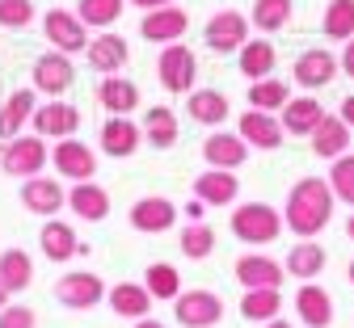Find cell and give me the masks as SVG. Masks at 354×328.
<instances>
[{
	"mask_svg": "<svg viewBox=\"0 0 354 328\" xmlns=\"http://www.w3.org/2000/svg\"><path fill=\"white\" fill-rule=\"evenodd\" d=\"M127 5H136V9L152 13V9H165V5H173V0H127Z\"/></svg>",
	"mask_w": 354,
	"mask_h": 328,
	"instance_id": "obj_47",
	"label": "cell"
},
{
	"mask_svg": "<svg viewBox=\"0 0 354 328\" xmlns=\"http://www.w3.org/2000/svg\"><path fill=\"white\" fill-rule=\"evenodd\" d=\"M321 30L333 42H350L354 38V0H329L325 17H321Z\"/></svg>",
	"mask_w": 354,
	"mask_h": 328,
	"instance_id": "obj_39",
	"label": "cell"
},
{
	"mask_svg": "<svg viewBox=\"0 0 354 328\" xmlns=\"http://www.w3.org/2000/svg\"><path fill=\"white\" fill-rule=\"evenodd\" d=\"M30 122H34V135H42V139H72L80 131V110L68 106L64 97H51L47 106L34 110Z\"/></svg>",
	"mask_w": 354,
	"mask_h": 328,
	"instance_id": "obj_13",
	"label": "cell"
},
{
	"mask_svg": "<svg viewBox=\"0 0 354 328\" xmlns=\"http://www.w3.org/2000/svg\"><path fill=\"white\" fill-rule=\"evenodd\" d=\"M283 311V291L274 287H266V291H245L241 295V316L249 324H266V320H274Z\"/></svg>",
	"mask_w": 354,
	"mask_h": 328,
	"instance_id": "obj_37",
	"label": "cell"
},
{
	"mask_svg": "<svg viewBox=\"0 0 354 328\" xmlns=\"http://www.w3.org/2000/svg\"><path fill=\"white\" fill-rule=\"evenodd\" d=\"M30 88L42 93V97H64V93L76 84V68H72V55L64 51H47L34 59V72H30Z\"/></svg>",
	"mask_w": 354,
	"mask_h": 328,
	"instance_id": "obj_6",
	"label": "cell"
},
{
	"mask_svg": "<svg viewBox=\"0 0 354 328\" xmlns=\"http://www.w3.org/2000/svg\"><path fill=\"white\" fill-rule=\"evenodd\" d=\"M144 287H148V295H152V299L173 303L177 295H182V273H177L169 261H152V265L144 269Z\"/></svg>",
	"mask_w": 354,
	"mask_h": 328,
	"instance_id": "obj_36",
	"label": "cell"
},
{
	"mask_svg": "<svg viewBox=\"0 0 354 328\" xmlns=\"http://www.w3.org/2000/svg\"><path fill=\"white\" fill-rule=\"evenodd\" d=\"M38 249H42V257L55 261V265H64V261L88 253V249L76 240V227L64 223V219H47V223H42V231H38Z\"/></svg>",
	"mask_w": 354,
	"mask_h": 328,
	"instance_id": "obj_18",
	"label": "cell"
},
{
	"mask_svg": "<svg viewBox=\"0 0 354 328\" xmlns=\"http://www.w3.org/2000/svg\"><path fill=\"white\" fill-rule=\"evenodd\" d=\"M241 194V177L232 168H207L194 177V198L203 206H232Z\"/></svg>",
	"mask_w": 354,
	"mask_h": 328,
	"instance_id": "obj_19",
	"label": "cell"
},
{
	"mask_svg": "<svg viewBox=\"0 0 354 328\" xmlns=\"http://www.w3.org/2000/svg\"><path fill=\"white\" fill-rule=\"evenodd\" d=\"M291 9H295L291 0H253L249 26H253V30H261V34H279V30H287Z\"/></svg>",
	"mask_w": 354,
	"mask_h": 328,
	"instance_id": "obj_38",
	"label": "cell"
},
{
	"mask_svg": "<svg viewBox=\"0 0 354 328\" xmlns=\"http://www.w3.org/2000/svg\"><path fill=\"white\" fill-rule=\"evenodd\" d=\"M337 68H342V76H350V80H354V38L346 42V51H342V59H337Z\"/></svg>",
	"mask_w": 354,
	"mask_h": 328,
	"instance_id": "obj_45",
	"label": "cell"
},
{
	"mask_svg": "<svg viewBox=\"0 0 354 328\" xmlns=\"http://www.w3.org/2000/svg\"><path fill=\"white\" fill-rule=\"evenodd\" d=\"M291 102V84L279 76H266V80H249V110H266V114H279Z\"/></svg>",
	"mask_w": 354,
	"mask_h": 328,
	"instance_id": "obj_35",
	"label": "cell"
},
{
	"mask_svg": "<svg viewBox=\"0 0 354 328\" xmlns=\"http://www.w3.org/2000/svg\"><path fill=\"white\" fill-rule=\"evenodd\" d=\"M232 236L249 249H266L283 236V215L266 202H245L232 211Z\"/></svg>",
	"mask_w": 354,
	"mask_h": 328,
	"instance_id": "obj_2",
	"label": "cell"
},
{
	"mask_svg": "<svg viewBox=\"0 0 354 328\" xmlns=\"http://www.w3.org/2000/svg\"><path fill=\"white\" fill-rule=\"evenodd\" d=\"M34 21V0H0V26L5 30H26Z\"/></svg>",
	"mask_w": 354,
	"mask_h": 328,
	"instance_id": "obj_43",
	"label": "cell"
},
{
	"mask_svg": "<svg viewBox=\"0 0 354 328\" xmlns=\"http://www.w3.org/2000/svg\"><path fill=\"white\" fill-rule=\"evenodd\" d=\"M337 72H342V68H337L333 51H325V46H313V51L295 55V68H291L295 84H299V88H308V93H317V88L333 84V76H337Z\"/></svg>",
	"mask_w": 354,
	"mask_h": 328,
	"instance_id": "obj_16",
	"label": "cell"
},
{
	"mask_svg": "<svg viewBox=\"0 0 354 328\" xmlns=\"http://www.w3.org/2000/svg\"><path fill=\"white\" fill-rule=\"evenodd\" d=\"M106 303H110V311L114 316H122V320H144L148 311H152V295H148V287L144 282H118V287H110L106 291Z\"/></svg>",
	"mask_w": 354,
	"mask_h": 328,
	"instance_id": "obj_29",
	"label": "cell"
},
{
	"mask_svg": "<svg viewBox=\"0 0 354 328\" xmlns=\"http://www.w3.org/2000/svg\"><path fill=\"white\" fill-rule=\"evenodd\" d=\"M51 164H55V173L68 177V181H93V173H97L93 148L80 144V139H59V144L51 148Z\"/></svg>",
	"mask_w": 354,
	"mask_h": 328,
	"instance_id": "obj_14",
	"label": "cell"
},
{
	"mask_svg": "<svg viewBox=\"0 0 354 328\" xmlns=\"http://www.w3.org/2000/svg\"><path fill=\"white\" fill-rule=\"evenodd\" d=\"M232 278H236L245 291H266V287L279 291V287L287 282V269H283V261L266 257V253H245V257H236Z\"/></svg>",
	"mask_w": 354,
	"mask_h": 328,
	"instance_id": "obj_10",
	"label": "cell"
},
{
	"mask_svg": "<svg viewBox=\"0 0 354 328\" xmlns=\"http://www.w3.org/2000/svg\"><path fill=\"white\" fill-rule=\"evenodd\" d=\"M329 223H333V190H329V181L325 177H299L287 190L283 227L295 231L299 240H317Z\"/></svg>",
	"mask_w": 354,
	"mask_h": 328,
	"instance_id": "obj_1",
	"label": "cell"
},
{
	"mask_svg": "<svg viewBox=\"0 0 354 328\" xmlns=\"http://www.w3.org/2000/svg\"><path fill=\"white\" fill-rule=\"evenodd\" d=\"M21 206H26L30 215L55 219V215L68 206V190H64L55 177H26V185H21Z\"/></svg>",
	"mask_w": 354,
	"mask_h": 328,
	"instance_id": "obj_12",
	"label": "cell"
},
{
	"mask_svg": "<svg viewBox=\"0 0 354 328\" xmlns=\"http://www.w3.org/2000/svg\"><path fill=\"white\" fill-rule=\"evenodd\" d=\"M0 282H5L9 295L30 291V282H34V261H30L26 249H5V253H0Z\"/></svg>",
	"mask_w": 354,
	"mask_h": 328,
	"instance_id": "obj_34",
	"label": "cell"
},
{
	"mask_svg": "<svg viewBox=\"0 0 354 328\" xmlns=\"http://www.w3.org/2000/svg\"><path fill=\"white\" fill-rule=\"evenodd\" d=\"M337 118H342V122H346V126L354 131V93H350V97L342 102V110H337Z\"/></svg>",
	"mask_w": 354,
	"mask_h": 328,
	"instance_id": "obj_46",
	"label": "cell"
},
{
	"mask_svg": "<svg viewBox=\"0 0 354 328\" xmlns=\"http://www.w3.org/2000/svg\"><path fill=\"white\" fill-rule=\"evenodd\" d=\"M236 135L245 139L249 148H257V152H274V148H283V139H287L279 114H266V110H245L236 118Z\"/></svg>",
	"mask_w": 354,
	"mask_h": 328,
	"instance_id": "obj_11",
	"label": "cell"
},
{
	"mask_svg": "<svg viewBox=\"0 0 354 328\" xmlns=\"http://www.w3.org/2000/svg\"><path fill=\"white\" fill-rule=\"evenodd\" d=\"M144 144H152L156 152H169L177 139H182V126H177V114L169 110V106H152L148 114H144Z\"/></svg>",
	"mask_w": 354,
	"mask_h": 328,
	"instance_id": "obj_33",
	"label": "cell"
},
{
	"mask_svg": "<svg viewBox=\"0 0 354 328\" xmlns=\"http://www.w3.org/2000/svg\"><path fill=\"white\" fill-rule=\"evenodd\" d=\"M295 311H299V324L304 328H329L333 324V295L321 282H299Z\"/></svg>",
	"mask_w": 354,
	"mask_h": 328,
	"instance_id": "obj_21",
	"label": "cell"
},
{
	"mask_svg": "<svg viewBox=\"0 0 354 328\" xmlns=\"http://www.w3.org/2000/svg\"><path fill=\"white\" fill-rule=\"evenodd\" d=\"M42 34H47L51 51H64V55H80L88 46V26L68 9H51L42 17Z\"/></svg>",
	"mask_w": 354,
	"mask_h": 328,
	"instance_id": "obj_9",
	"label": "cell"
},
{
	"mask_svg": "<svg viewBox=\"0 0 354 328\" xmlns=\"http://www.w3.org/2000/svg\"><path fill=\"white\" fill-rule=\"evenodd\" d=\"M321 118H325V106H321L317 97H291V102L279 110L283 131H287V135H299V139L313 135V131L321 126Z\"/></svg>",
	"mask_w": 354,
	"mask_h": 328,
	"instance_id": "obj_28",
	"label": "cell"
},
{
	"mask_svg": "<svg viewBox=\"0 0 354 328\" xmlns=\"http://www.w3.org/2000/svg\"><path fill=\"white\" fill-rule=\"evenodd\" d=\"M346 236L354 240V211H350V219H346Z\"/></svg>",
	"mask_w": 354,
	"mask_h": 328,
	"instance_id": "obj_51",
	"label": "cell"
},
{
	"mask_svg": "<svg viewBox=\"0 0 354 328\" xmlns=\"http://www.w3.org/2000/svg\"><path fill=\"white\" fill-rule=\"evenodd\" d=\"M203 160L207 168H241L249 160V144L232 131H211L203 139Z\"/></svg>",
	"mask_w": 354,
	"mask_h": 328,
	"instance_id": "obj_20",
	"label": "cell"
},
{
	"mask_svg": "<svg viewBox=\"0 0 354 328\" xmlns=\"http://www.w3.org/2000/svg\"><path fill=\"white\" fill-rule=\"evenodd\" d=\"M203 42H207V51L215 55H232L241 51V46L249 42V17L236 13V9H224V13H215L203 30Z\"/></svg>",
	"mask_w": 354,
	"mask_h": 328,
	"instance_id": "obj_7",
	"label": "cell"
},
{
	"mask_svg": "<svg viewBox=\"0 0 354 328\" xmlns=\"http://www.w3.org/2000/svg\"><path fill=\"white\" fill-rule=\"evenodd\" d=\"M97 102H102V110H110V114H122V118H131V114L140 110V84L114 72V76H106V80L97 84Z\"/></svg>",
	"mask_w": 354,
	"mask_h": 328,
	"instance_id": "obj_26",
	"label": "cell"
},
{
	"mask_svg": "<svg viewBox=\"0 0 354 328\" xmlns=\"http://www.w3.org/2000/svg\"><path fill=\"white\" fill-rule=\"evenodd\" d=\"M346 278H350V282H354V261H350V265H346Z\"/></svg>",
	"mask_w": 354,
	"mask_h": 328,
	"instance_id": "obj_53",
	"label": "cell"
},
{
	"mask_svg": "<svg viewBox=\"0 0 354 328\" xmlns=\"http://www.w3.org/2000/svg\"><path fill=\"white\" fill-rule=\"evenodd\" d=\"M186 215H190V223H203V215H207V206H203V202L194 198V202L186 206Z\"/></svg>",
	"mask_w": 354,
	"mask_h": 328,
	"instance_id": "obj_48",
	"label": "cell"
},
{
	"mask_svg": "<svg viewBox=\"0 0 354 328\" xmlns=\"http://www.w3.org/2000/svg\"><path fill=\"white\" fill-rule=\"evenodd\" d=\"M186 30H190V13H186V9H177V5L152 9V13H144V21H140V38L160 42V46L182 42V34H186Z\"/></svg>",
	"mask_w": 354,
	"mask_h": 328,
	"instance_id": "obj_17",
	"label": "cell"
},
{
	"mask_svg": "<svg viewBox=\"0 0 354 328\" xmlns=\"http://www.w3.org/2000/svg\"><path fill=\"white\" fill-rule=\"evenodd\" d=\"M350 135H354V131H350L337 114H325V118H321V126L308 135V139H313V152H317L321 160H337V156H346V152H350V144H354Z\"/></svg>",
	"mask_w": 354,
	"mask_h": 328,
	"instance_id": "obj_27",
	"label": "cell"
},
{
	"mask_svg": "<svg viewBox=\"0 0 354 328\" xmlns=\"http://www.w3.org/2000/svg\"><path fill=\"white\" fill-rule=\"evenodd\" d=\"M156 80L165 93H177V97H186L198 80V59L186 42H169L160 46V59H156Z\"/></svg>",
	"mask_w": 354,
	"mask_h": 328,
	"instance_id": "obj_3",
	"label": "cell"
},
{
	"mask_svg": "<svg viewBox=\"0 0 354 328\" xmlns=\"http://www.w3.org/2000/svg\"><path fill=\"white\" fill-rule=\"evenodd\" d=\"M55 299L68 311H88V307H97L106 299V282L97 273H88V269H76V273H64L55 282Z\"/></svg>",
	"mask_w": 354,
	"mask_h": 328,
	"instance_id": "obj_8",
	"label": "cell"
},
{
	"mask_svg": "<svg viewBox=\"0 0 354 328\" xmlns=\"http://www.w3.org/2000/svg\"><path fill=\"white\" fill-rule=\"evenodd\" d=\"M97 144H102V152H106V156L127 160V156H136V152H140L144 131H140V122H131V118H122V114H110V118L102 122Z\"/></svg>",
	"mask_w": 354,
	"mask_h": 328,
	"instance_id": "obj_15",
	"label": "cell"
},
{
	"mask_svg": "<svg viewBox=\"0 0 354 328\" xmlns=\"http://www.w3.org/2000/svg\"><path fill=\"white\" fill-rule=\"evenodd\" d=\"M182 253L190 257V261H207L211 253H215V231L207 227V223H186L182 227Z\"/></svg>",
	"mask_w": 354,
	"mask_h": 328,
	"instance_id": "obj_41",
	"label": "cell"
},
{
	"mask_svg": "<svg viewBox=\"0 0 354 328\" xmlns=\"http://www.w3.org/2000/svg\"><path fill=\"white\" fill-rule=\"evenodd\" d=\"M186 114L198 126H224L228 114H232V106H228V97L219 88H190L186 93Z\"/></svg>",
	"mask_w": 354,
	"mask_h": 328,
	"instance_id": "obj_25",
	"label": "cell"
},
{
	"mask_svg": "<svg viewBox=\"0 0 354 328\" xmlns=\"http://www.w3.org/2000/svg\"><path fill=\"white\" fill-rule=\"evenodd\" d=\"M42 164H47V139L42 135H17V139H5L0 148V168L9 177H38Z\"/></svg>",
	"mask_w": 354,
	"mask_h": 328,
	"instance_id": "obj_4",
	"label": "cell"
},
{
	"mask_svg": "<svg viewBox=\"0 0 354 328\" xmlns=\"http://www.w3.org/2000/svg\"><path fill=\"white\" fill-rule=\"evenodd\" d=\"M274 64H279V51H274L270 38H249L241 51H236V68L249 80H266V76L274 72Z\"/></svg>",
	"mask_w": 354,
	"mask_h": 328,
	"instance_id": "obj_32",
	"label": "cell"
},
{
	"mask_svg": "<svg viewBox=\"0 0 354 328\" xmlns=\"http://www.w3.org/2000/svg\"><path fill=\"white\" fill-rule=\"evenodd\" d=\"M0 307H9V291H5V282H0Z\"/></svg>",
	"mask_w": 354,
	"mask_h": 328,
	"instance_id": "obj_52",
	"label": "cell"
},
{
	"mask_svg": "<svg viewBox=\"0 0 354 328\" xmlns=\"http://www.w3.org/2000/svg\"><path fill=\"white\" fill-rule=\"evenodd\" d=\"M325 261H329V253L317 240H299V244H291L283 269H287V278H299V282H317V273H325Z\"/></svg>",
	"mask_w": 354,
	"mask_h": 328,
	"instance_id": "obj_31",
	"label": "cell"
},
{
	"mask_svg": "<svg viewBox=\"0 0 354 328\" xmlns=\"http://www.w3.org/2000/svg\"><path fill=\"white\" fill-rule=\"evenodd\" d=\"M84 59H88V68H93V72L114 76V72H122V64L131 59V46H127V38H118V34H97V38H88Z\"/></svg>",
	"mask_w": 354,
	"mask_h": 328,
	"instance_id": "obj_23",
	"label": "cell"
},
{
	"mask_svg": "<svg viewBox=\"0 0 354 328\" xmlns=\"http://www.w3.org/2000/svg\"><path fill=\"white\" fill-rule=\"evenodd\" d=\"M122 9H127V0H80L76 17H80L84 26H93V30H110V26L122 17Z\"/></svg>",
	"mask_w": 354,
	"mask_h": 328,
	"instance_id": "obj_40",
	"label": "cell"
},
{
	"mask_svg": "<svg viewBox=\"0 0 354 328\" xmlns=\"http://www.w3.org/2000/svg\"><path fill=\"white\" fill-rule=\"evenodd\" d=\"M68 211L84 223H102L110 215V194L102 190L97 181H72L68 190Z\"/></svg>",
	"mask_w": 354,
	"mask_h": 328,
	"instance_id": "obj_24",
	"label": "cell"
},
{
	"mask_svg": "<svg viewBox=\"0 0 354 328\" xmlns=\"http://www.w3.org/2000/svg\"><path fill=\"white\" fill-rule=\"evenodd\" d=\"M173 320L182 328H215L219 320H224V299H219L215 291H182L173 299Z\"/></svg>",
	"mask_w": 354,
	"mask_h": 328,
	"instance_id": "obj_5",
	"label": "cell"
},
{
	"mask_svg": "<svg viewBox=\"0 0 354 328\" xmlns=\"http://www.w3.org/2000/svg\"><path fill=\"white\" fill-rule=\"evenodd\" d=\"M173 223H177V206L169 198H160V194H148V198H140L131 206V227L144 231V236H160V231H169Z\"/></svg>",
	"mask_w": 354,
	"mask_h": 328,
	"instance_id": "obj_22",
	"label": "cell"
},
{
	"mask_svg": "<svg viewBox=\"0 0 354 328\" xmlns=\"http://www.w3.org/2000/svg\"><path fill=\"white\" fill-rule=\"evenodd\" d=\"M34 110H38V93L34 88H13L9 102L0 106V139H17L21 126L34 118Z\"/></svg>",
	"mask_w": 354,
	"mask_h": 328,
	"instance_id": "obj_30",
	"label": "cell"
},
{
	"mask_svg": "<svg viewBox=\"0 0 354 328\" xmlns=\"http://www.w3.org/2000/svg\"><path fill=\"white\" fill-rule=\"evenodd\" d=\"M0 328H38V316H34V307H0Z\"/></svg>",
	"mask_w": 354,
	"mask_h": 328,
	"instance_id": "obj_44",
	"label": "cell"
},
{
	"mask_svg": "<svg viewBox=\"0 0 354 328\" xmlns=\"http://www.w3.org/2000/svg\"><path fill=\"white\" fill-rule=\"evenodd\" d=\"M136 328H165L160 320H152V316H144V320H136Z\"/></svg>",
	"mask_w": 354,
	"mask_h": 328,
	"instance_id": "obj_49",
	"label": "cell"
},
{
	"mask_svg": "<svg viewBox=\"0 0 354 328\" xmlns=\"http://www.w3.org/2000/svg\"><path fill=\"white\" fill-rule=\"evenodd\" d=\"M261 328H291V324H287V320H283V316H274V320H266V324H261Z\"/></svg>",
	"mask_w": 354,
	"mask_h": 328,
	"instance_id": "obj_50",
	"label": "cell"
},
{
	"mask_svg": "<svg viewBox=\"0 0 354 328\" xmlns=\"http://www.w3.org/2000/svg\"><path fill=\"white\" fill-rule=\"evenodd\" d=\"M329 190H333V198L337 202H346V206H354V156L346 152V156H337L333 160V168H329Z\"/></svg>",
	"mask_w": 354,
	"mask_h": 328,
	"instance_id": "obj_42",
	"label": "cell"
}]
</instances>
